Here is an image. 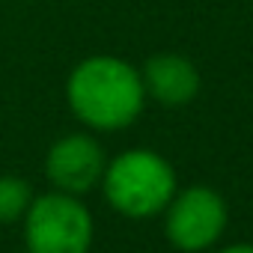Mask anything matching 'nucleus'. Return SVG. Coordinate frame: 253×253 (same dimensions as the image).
Instances as JSON below:
<instances>
[{"label":"nucleus","mask_w":253,"mask_h":253,"mask_svg":"<svg viewBox=\"0 0 253 253\" xmlns=\"http://www.w3.org/2000/svg\"><path fill=\"white\" fill-rule=\"evenodd\" d=\"M226 229V203L217 191L194 185L182 194H173L167 206V238L185 253L211 247Z\"/></svg>","instance_id":"20e7f679"},{"label":"nucleus","mask_w":253,"mask_h":253,"mask_svg":"<svg viewBox=\"0 0 253 253\" xmlns=\"http://www.w3.org/2000/svg\"><path fill=\"white\" fill-rule=\"evenodd\" d=\"M220 253H253V244H232V247H223Z\"/></svg>","instance_id":"6e6552de"},{"label":"nucleus","mask_w":253,"mask_h":253,"mask_svg":"<svg viewBox=\"0 0 253 253\" xmlns=\"http://www.w3.org/2000/svg\"><path fill=\"white\" fill-rule=\"evenodd\" d=\"M140 78L143 89H149V95L167 107L188 104L200 89V75L194 63L182 54H155L152 60H146Z\"/></svg>","instance_id":"423d86ee"},{"label":"nucleus","mask_w":253,"mask_h":253,"mask_svg":"<svg viewBox=\"0 0 253 253\" xmlns=\"http://www.w3.org/2000/svg\"><path fill=\"white\" fill-rule=\"evenodd\" d=\"M101 185L107 203L119 214L149 217L170 206L176 194V173L161 155L149 149H128L104 167Z\"/></svg>","instance_id":"f03ea898"},{"label":"nucleus","mask_w":253,"mask_h":253,"mask_svg":"<svg viewBox=\"0 0 253 253\" xmlns=\"http://www.w3.org/2000/svg\"><path fill=\"white\" fill-rule=\"evenodd\" d=\"M104 167H107L104 152L89 134H69V137L57 140L45 161V173H48L51 185L57 191L75 194V197L92 191L101 182Z\"/></svg>","instance_id":"39448f33"},{"label":"nucleus","mask_w":253,"mask_h":253,"mask_svg":"<svg viewBox=\"0 0 253 253\" xmlns=\"http://www.w3.org/2000/svg\"><path fill=\"white\" fill-rule=\"evenodd\" d=\"M66 98L75 116L89 128L116 131L140 116L146 89L140 72L125 60L89 57L69 75Z\"/></svg>","instance_id":"f257e3e1"},{"label":"nucleus","mask_w":253,"mask_h":253,"mask_svg":"<svg viewBox=\"0 0 253 253\" xmlns=\"http://www.w3.org/2000/svg\"><path fill=\"white\" fill-rule=\"evenodd\" d=\"M24 241L27 253H89L92 217L75 194H42L24 211Z\"/></svg>","instance_id":"7ed1b4c3"},{"label":"nucleus","mask_w":253,"mask_h":253,"mask_svg":"<svg viewBox=\"0 0 253 253\" xmlns=\"http://www.w3.org/2000/svg\"><path fill=\"white\" fill-rule=\"evenodd\" d=\"M30 200H33V194H30V185L24 179L0 176V223L18 220L27 211Z\"/></svg>","instance_id":"0eeeda50"}]
</instances>
